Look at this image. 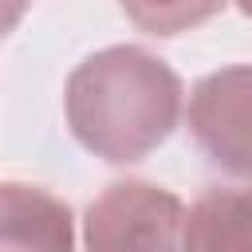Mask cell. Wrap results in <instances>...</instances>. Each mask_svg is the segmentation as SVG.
Wrapping results in <instances>:
<instances>
[{"mask_svg":"<svg viewBox=\"0 0 252 252\" xmlns=\"http://www.w3.org/2000/svg\"><path fill=\"white\" fill-rule=\"evenodd\" d=\"M181 252H252V189H209L185 209Z\"/></svg>","mask_w":252,"mask_h":252,"instance_id":"cell-5","label":"cell"},{"mask_svg":"<svg viewBox=\"0 0 252 252\" xmlns=\"http://www.w3.org/2000/svg\"><path fill=\"white\" fill-rule=\"evenodd\" d=\"M189 138L201 158L228 173L252 177V63L205 75L189 91Z\"/></svg>","mask_w":252,"mask_h":252,"instance_id":"cell-3","label":"cell"},{"mask_svg":"<svg viewBox=\"0 0 252 252\" xmlns=\"http://www.w3.org/2000/svg\"><path fill=\"white\" fill-rule=\"evenodd\" d=\"M185 205L154 181H110L83 217L87 252H181Z\"/></svg>","mask_w":252,"mask_h":252,"instance_id":"cell-2","label":"cell"},{"mask_svg":"<svg viewBox=\"0 0 252 252\" xmlns=\"http://www.w3.org/2000/svg\"><path fill=\"white\" fill-rule=\"evenodd\" d=\"M28 4H32V0H0V39L16 32V24L24 20Z\"/></svg>","mask_w":252,"mask_h":252,"instance_id":"cell-7","label":"cell"},{"mask_svg":"<svg viewBox=\"0 0 252 252\" xmlns=\"http://www.w3.org/2000/svg\"><path fill=\"white\" fill-rule=\"evenodd\" d=\"M177 71L138 43H114L87 55L63 91L75 142L102 161L130 165L154 154L181 118Z\"/></svg>","mask_w":252,"mask_h":252,"instance_id":"cell-1","label":"cell"},{"mask_svg":"<svg viewBox=\"0 0 252 252\" xmlns=\"http://www.w3.org/2000/svg\"><path fill=\"white\" fill-rule=\"evenodd\" d=\"M122 12L150 35H181L209 24L228 0H118Z\"/></svg>","mask_w":252,"mask_h":252,"instance_id":"cell-6","label":"cell"},{"mask_svg":"<svg viewBox=\"0 0 252 252\" xmlns=\"http://www.w3.org/2000/svg\"><path fill=\"white\" fill-rule=\"evenodd\" d=\"M236 8H240V12L248 16V20H252V0H236Z\"/></svg>","mask_w":252,"mask_h":252,"instance_id":"cell-8","label":"cell"},{"mask_svg":"<svg viewBox=\"0 0 252 252\" xmlns=\"http://www.w3.org/2000/svg\"><path fill=\"white\" fill-rule=\"evenodd\" d=\"M0 252H75V217L43 185H0Z\"/></svg>","mask_w":252,"mask_h":252,"instance_id":"cell-4","label":"cell"}]
</instances>
